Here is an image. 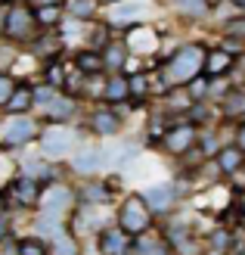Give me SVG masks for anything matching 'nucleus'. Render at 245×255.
<instances>
[{
    "label": "nucleus",
    "instance_id": "1",
    "mask_svg": "<svg viewBox=\"0 0 245 255\" xmlns=\"http://www.w3.org/2000/svg\"><path fill=\"white\" fill-rule=\"evenodd\" d=\"M202 69H205V50L192 44V47L177 50L171 56V62H167V78L174 84H189L192 78L202 75Z\"/></svg>",
    "mask_w": 245,
    "mask_h": 255
},
{
    "label": "nucleus",
    "instance_id": "2",
    "mask_svg": "<svg viewBox=\"0 0 245 255\" xmlns=\"http://www.w3.org/2000/svg\"><path fill=\"white\" fill-rule=\"evenodd\" d=\"M149 227V206L143 196H127L121 206V231L124 234H143Z\"/></svg>",
    "mask_w": 245,
    "mask_h": 255
},
{
    "label": "nucleus",
    "instance_id": "3",
    "mask_svg": "<svg viewBox=\"0 0 245 255\" xmlns=\"http://www.w3.org/2000/svg\"><path fill=\"white\" fill-rule=\"evenodd\" d=\"M72 146H75V134L66 131V128H50V131H44V137H41V149H44V156H50V159L69 156Z\"/></svg>",
    "mask_w": 245,
    "mask_h": 255
},
{
    "label": "nucleus",
    "instance_id": "4",
    "mask_svg": "<svg viewBox=\"0 0 245 255\" xmlns=\"http://www.w3.org/2000/svg\"><path fill=\"white\" fill-rule=\"evenodd\" d=\"M192 146H196V128L192 125H177L164 134V149L174 152V156H183Z\"/></svg>",
    "mask_w": 245,
    "mask_h": 255
},
{
    "label": "nucleus",
    "instance_id": "5",
    "mask_svg": "<svg viewBox=\"0 0 245 255\" xmlns=\"http://www.w3.org/2000/svg\"><path fill=\"white\" fill-rule=\"evenodd\" d=\"M174 199H177V187H174V184H152L146 193H143V202H146L152 212H164V209H171V206H174Z\"/></svg>",
    "mask_w": 245,
    "mask_h": 255
},
{
    "label": "nucleus",
    "instance_id": "6",
    "mask_svg": "<svg viewBox=\"0 0 245 255\" xmlns=\"http://www.w3.org/2000/svg\"><path fill=\"white\" fill-rule=\"evenodd\" d=\"M149 12V3H143V0H127V3H118V6H112V22H118V25H124V22H140Z\"/></svg>",
    "mask_w": 245,
    "mask_h": 255
},
{
    "label": "nucleus",
    "instance_id": "7",
    "mask_svg": "<svg viewBox=\"0 0 245 255\" xmlns=\"http://www.w3.org/2000/svg\"><path fill=\"white\" fill-rule=\"evenodd\" d=\"M72 202V193L66 187H47L44 193H41V209L47 212V215H56V212H62Z\"/></svg>",
    "mask_w": 245,
    "mask_h": 255
},
{
    "label": "nucleus",
    "instance_id": "8",
    "mask_svg": "<svg viewBox=\"0 0 245 255\" xmlns=\"http://www.w3.org/2000/svg\"><path fill=\"white\" fill-rule=\"evenodd\" d=\"M242 165H245V152H242L236 143H233V146L217 149V171H224V174H236Z\"/></svg>",
    "mask_w": 245,
    "mask_h": 255
},
{
    "label": "nucleus",
    "instance_id": "9",
    "mask_svg": "<svg viewBox=\"0 0 245 255\" xmlns=\"http://www.w3.org/2000/svg\"><path fill=\"white\" fill-rule=\"evenodd\" d=\"M127 47H131L134 53H156L159 37H156L152 28H134L131 37H127Z\"/></svg>",
    "mask_w": 245,
    "mask_h": 255
},
{
    "label": "nucleus",
    "instance_id": "10",
    "mask_svg": "<svg viewBox=\"0 0 245 255\" xmlns=\"http://www.w3.org/2000/svg\"><path fill=\"white\" fill-rule=\"evenodd\" d=\"M230 69H233V56L224 53L221 47L211 50V53H205V75H211V78H217V75H227Z\"/></svg>",
    "mask_w": 245,
    "mask_h": 255
},
{
    "label": "nucleus",
    "instance_id": "11",
    "mask_svg": "<svg viewBox=\"0 0 245 255\" xmlns=\"http://www.w3.org/2000/svg\"><path fill=\"white\" fill-rule=\"evenodd\" d=\"M28 25H31V12L28 9H9L3 31L9 37H22V34H28Z\"/></svg>",
    "mask_w": 245,
    "mask_h": 255
},
{
    "label": "nucleus",
    "instance_id": "12",
    "mask_svg": "<svg viewBox=\"0 0 245 255\" xmlns=\"http://www.w3.org/2000/svg\"><path fill=\"white\" fill-rule=\"evenodd\" d=\"M99 249H102V255H124L127 252V234L124 231H106L99 237Z\"/></svg>",
    "mask_w": 245,
    "mask_h": 255
},
{
    "label": "nucleus",
    "instance_id": "13",
    "mask_svg": "<svg viewBox=\"0 0 245 255\" xmlns=\"http://www.w3.org/2000/svg\"><path fill=\"white\" fill-rule=\"evenodd\" d=\"M34 134V125L28 122V119H16V122H9L6 125V131H3V137H6V143H25Z\"/></svg>",
    "mask_w": 245,
    "mask_h": 255
},
{
    "label": "nucleus",
    "instance_id": "14",
    "mask_svg": "<svg viewBox=\"0 0 245 255\" xmlns=\"http://www.w3.org/2000/svg\"><path fill=\"white\" fill-rule=\"evenodd\" d=\"M75 171H81V174H90V171H96L99 168V152L96 149H81L78 156H75Z\"/></svg>",
    "mask_w": 245,
    "mask_h": 255
},
{
    "label": "nucleus",
    "instance_id": "15",
    "mask_svg": "<svg viewBox=\"0 0 245 255\" xmlns=\"http://www.w3.org/2000/svg\"><path fill=\"white\" fill-rule=\"evenodd\" d=\"M174 6L180 9V12H186V16H205L208 12V0H174Z\"/></svg>",
    "mask_w": 245,
    "mask_h": 255
},
{
    "label": "nucleus",
    "instance_id": "16",
    "mask_svg": "<svg viewBox=\"0 0 245 255\" xmlns=\"http://www.w3.org/2000/svg\"><path fill=\"white\" fill-rule=\"evenodd\" d=\"M106 100H112V103H118V100H124L127 97V81L124 78H112L109 84H106Z\"/></svg>",
    "mask_w": 245,
    "mask_h": 255
},
{
    "label": "nucleus",
    "instance_id": "17",
    "mask_svg": "<svg viewBox=\"0 0 245 255\" xmlns=\"http://www.w3.org/2000/svg\"><path fill=\"white\" fill-rule=\"evenodd\" d=\"M93 128L99 134H115V131H118V119H115L112 112H99V116L93 119Z\"/></svg>",
    "mask_w": 245,
    "mask_h": 255
},
{
    "label": "nucleus",
    "instance_id": "18",
    "mask_svg": "<svg viewBox=\"0 0 245 255\" xmlns=\"http://www.w3.org/2000/svg\"><path fill=\"white\" fill-rule=\"evenodd\" d=\"M227 37H236V41H245V12H239L236 19H230L227 25Z\"/></svg>",
    "mask_w": 245,
    "mask_h": 255
},
{
    "label": "nucleus",
    "instance_id": "19",
    "mask_svg": "<svg viewBox=\"0 0 245 255\" xmlns=\"http://www.w3.org/2000/svg\"><path fill=\"white\" fill-rule=\"evenodd\" d=\"M205 94H208V81H205V78H192V81H189V87H186L189 103H199Z\"/></svg>",
    "mask_w": 245,
    "mask_h": 255
},
{
    "label": "nucleus",
    "instance_id": "20",
    "mask_svg": "<svg viewBox=\"0 0 245 255\" xmlns=\"http://www.w3.org/2000/svg\"><path fill=\"white\" fill-rule=\"evenodd\" d=\"M53 255H78V243H75L72 237H56Z\"/></svg>",
    "mask_w": 245,
    "mask_h": 255
},
{
    "label": "nucleus",
    "instance_id": "21",
    "mask_svg": "<svg viewBox=\"0 0 245 255\" xmlns=\"http://www.w3.org/2000/svg\"><path fill=\"white\" fill-rule=\"evenodd\" d=\"M69 112H72V103H69V100H59V97L47 106V116H50V119H66Z\"/></svg>",
    "mask_w": 245,
    "mask_h": 255
},
{
    "label": "nucleus",
    "instance_id": "22",
    "mask_svg": "<svg viewBox=\"0 0 245 255\" xmlns=\"http://www.w3.org/2000/svg\"><path fill=\"white\" fill-rule=\"evenodd\" d=\"M224 109H227V116H239L236 109H245V94H239V91H233L227 100H224Z\"/></svg>",
    "mask_w": 245,
    "mask_h": 255
},
{
    "label": "nucleus",
    "instance_id": "23",
    "mask_svg": "<svg viewBox=\"0 0 245 255\" xmlns=\"http://www.w3.org/2000/svg\"><path fill=\"white\" fill-rule=\"evenodd\" d=\"M28 103H31V94L25 91V87H16V94H12V100H9L6 106H9L12 112H19V109H25Z\"/></svg>",
    "mask_w": 245,
    "mask_h": 255
},
{
    "label": "nucleus",
    "instance_id": "24",
    "mask_svg": "<svg viewBox=\"0 0 245 255\" xmlns=\"http://www.w3.org/2000/svg\"><path fill=\"white\" fill-rule=\"evenodd\" d=\"M12 94H16V84H12V78H6V75H0V106H6Z\"/></svg>",
    "mask_w": 245,
    "mask_h": 255
},
{
    "label": "nucleus",
    "instance_id": "25",
    "mask_svg": "<svg viewBox=\"0 0 245 255\" xmlns=\"http://www.w3.org/2000/svg\"><path fill=\"white\" fill-rule=\"evenodd\" d=\"M149 91V81L143 78V75H134L131 81H127V94H134V97H143Z\"/></svg>",
    "mask_w": 245,
    "mask_h": 255
},
{
    "label": "nucleus",
    "instance_id": "26",
    "mask_svg": "<svg viewBox=\"0 0 245 255\" xmlns=\"http://www.w3.org/2000/svg\"><path fill=\"white\" fill-rule=\"evenodd\" d=\"M19 255H47V249H44V243H37V240H22Z\"/></svg>",
    "mask_w": 245,
    "mask_h": 255
},
{
    "label": "nucleus",
    "instance_id": "27",
    "mask_svg": "<svg viewBox=\"0 0 245 255\" xmlns=\"http://www.w3.org/2000/svg\"><path fill=\"white\" fill-rule=\"evenodd\" d=\"M99 62H102V59H99L96 53H81V56H78V66H81L84 72H99Z\"/></svg>",
    "mask_w": 245,
    "mask_h": 255
},
{
    "label": "nucleus",
    "instance_id": "28",
    "mask_svg": "<svg viewBox=\"0 0 245 255\" xmlns=\"http://www.w3.org/2000/svg\"><path fill=\"white\" fill-rule=\"evenodd\" d=\"M19 199H22V202H34V199H37V190H34V181H31V177L19 184Z\"/></svg>",
    "mask_w": 245,
    "mask_h": 255
},
{
    "label": "nucleus",
    "instance_id": "29",
    "mask_svg": "<svg viewBox=\"0 0 245 255\" xmlns=\"http://www.w3.org/2000/svg\"><path fill=\"white\" fill-rule=\"evenodd\" d=\"M56 19H59V9H56V3H53V6H41V9H37V22L50 25V22H56Z\"/></svg>",
    "mask_w": 245,
    "mask_h": 255
},
{
    "label": "nucleus",
    "instance_id": "30",
    "mask_svg": "<svg viewBox=\"0 0 245 255\" xmlns=\"http://www.w3.org/2000/svg\"><path fill=\"white\" fill-rule=\"evenodd\" d=\"M96 6V0H75V16H90Z\"/></svg>",
    "mask_w": 245,
    "mask_h": 255
},
{
    "label": "nucleus",
    "instance_id": "31",
    "mask_svg": "<svg viewBox=\"0 0 245 255\" xmlns=\"http://www.w3.org/2000/svg\"><path fill=\"white\" fill-rule=\"evenodd\" d=\"M106 59H109V66H112V69H118V66H121V59H124V50H121V47H112Z\"/></svg>",
    "mask_w": 245,
    "mask_h": 255
},
{
    "label": "nucleus",
    "instance_id": "32",
    "mask_svg": "<svg viewBox=\"0 0 245 255\" xmlns=\"http://www.w3.org/2000/svg\"><path fill=\"white\" fill-rule=\"evenodd\" d=\"M211 243L217 246V252H224V249L230 246V234H224V231H217V234H214V240H211Z\"/></svg>",
    "mask_w": 245,
    "mask_h": 255
},
{
    "label": "nucleus",
    "instance_id": "33",
    "mask_svg": "<svg viewBox=\"0 0 245 255\" xmlns=\"http://www.w3.org/2000/svg\"><path fill=\"white\" fill-rule=\"evenodd\" d=\"M34 97L41 100V103H53V100H56V87H44V91H37Z\"/></svg>",
    "mask_w": 245,
    "mask_h": 255
},
{
    "label": "nucleus",
    "instance_id": "34",
    "mask_svg": "<svg viewBox=\"0 0 245 255\" xmlns=\"http://www.w3.org/2000/svg\"><path fill=\"white\" fill-rule=\"evenodd\" d=\"M236 146L245 152V122H239V128H236Z\"/></svg>",
    "mask_w": 245,
    "mask_h": 255
},
{
    "label": "nucleus",
    "instance_id": "35",
    "mask_svg": "<svg viewBox=\"0 0 245 255\" xmlns=\"http://www.w3.org/2000/svg\"><path fill=\"white\" fill-rule=\"evenodd\" d=\"M87 196H90V199H106V190H99V187H93V190H87Z\"/></svg>",
    "mask_w": 245,
    "mask_h": 255
},
{
    "label": "nucleus",
    "instance_id": "36",
    "mask_svg": "<svg viewBox=\"0 0 245 255\" xmlns=\"http://www.w3.org/2000/svg\"><path fill=\"white\" fill-rule=\"evenodd\" d=\"M50 81L59 84V81H62V72H59V69H50Z\"/></svg>",
    "mask_w": 245,
    "mask_h": 255
},
{
    "label": "nucleus",
    "instance_id": "37",
    "mask_svg": "<svg viewBox=\"0 0 245 255\" xmlns=\"http://www.w3.org/2000/svg\"><path fill=\"white\" fill-rule=\"evenodd\" d=\"M41 3H47V6H50V0H41Z\"/></svg>",
    "mask_w": 245,
    "mask_h": 255
},
{
    "label": "nucleus",
    "instance_id": "38",
    "mask_svg": "<svg viewBox=\"0 0 245 255\" xmlns=\"http://www.w3.org/2000/svg\"><path fill=\"white\" fill-rule=\"evenodd\" d=\"M242 227H245V218H242Z\"/></svg>",
    "mask_w": 245,
    "mask_h": 255
},
{
    "label": "nucleus",
    "instance_id": "39",
    "mask_svg": "<svg viewBox=\"0 0 245 255\" xmlns=\"http://www.w3.org/2000/svg\"><path fill=\"white\" fill-rule=\"evenodd\" d=\"M214 3H217V0H214Z\"/></svg>",
    "mask_w": 245,
    "mask_h": 255
},
{
    "label": "nucleus",
    "instance_id": "40",
    "mask_svg": "<svg viewBox=\"0 0 245 255\" xmlns=\"http://www.w3.org/2000/svg\"><path fill=\"white\" fill-rule=\"evenodd\" d=\"M242 255H245V252H242Z\"/></svg>",
    "mask_w": 245,
    "mask_h": 255
}]
</instances>
